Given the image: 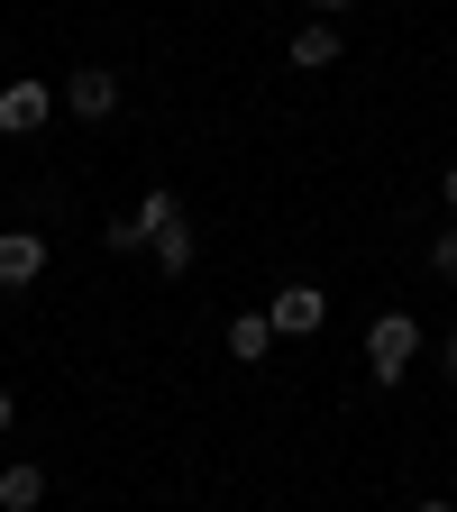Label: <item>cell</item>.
Returning a JSON list of instances; mask_svg holds the SVG:
<instances>
[{
  "label": "cell",
  "instance_id": "obj_7",
  "mask_svg": "<svg viewBox=\"0 0 457 512\" xmlns=\"http://www.w3.org/2000/svg\"><path fill=\"white\" fill-rule=\"evenodd\" d=\"M293 64H302V74H330V64H339V28L330 19H302L293 28Z\"/></svg>",
  "mask_w": 457,
  "mask_h": 512
},
{
  "label": "cell",
  "instance_id": "obj_3",
  "mask_svg": "<svg viewBox=\"0 0 457 512\" xmlns=\"http://www.w3.org/2000/svg\"><path fill=\"white\" fill-rule=\"evenodd\" d=\"M266 320H275V339H311L320 320H330V293H311V284H284V293L266 302Z\"/></svg>",
  "mask_w": 457,
  "mask_h": 512
},
{
  "label": "cell",
  "instance_id": "obj_4",
  "mask_svg": "<svg viewBox=\"0 0 457 512\" xmlns=\"http://www.w3.org/2000/svg\"><path fill=\"white\" fill-rule=\"evenodd\" d=\"M55 110H74V119H110V110H119V74H101V64H83V74H64Z\"/></svg>",
  "mask_w": 457,
  "mask_h": 512
},
{
  "label": "cell",
  "instance_id": "obj_11",
  "mask_svg": "<svg viewBox=\"0 0 457 512\" xmlns=\"http://www.w3.org/2000/svg\"><path fill=\"white\" fill-rule=\"evenodd\" d=\"M430 266H439V275H448V284H457V220H448V229H439V238H430Z\"/></svg>",
  "mask_w": 457,
  "mask_h": 512
},
{
  "label": "cell",
  "instance_id": "obj_1",
  "mask_svg": "<svg viewBox=\"0 0 457 512\" xmlns=\"http://www.w3.org/2000/svg\"><path fill=\"white\" fill-rule=\"evenodd\" d=\"M412 357H421V320H412V311H375V320H366V375L394 394V384L412 375Z\"/></svg>",
  "mask_w": 457,
  "mask_h": 512
},
{
  "label": "cell",
  "instance_id": "obj_10",
  "mask_svg": "<svg viewBox=\"0 0 457 512\" xmlns=\"http://www.w3.org/2000/svg\"><path fill=\"white\" fill-rule=\"evenodd\" d=\"M101 238H110V247H119V256H138V247H147V220H138V211H128V220H110V229H101Z\"/></svg>",
  "mask_w": 457,
  "mask_h": 512
},
{
  "label": "cell",
  "instance_id": "obj_12",
  "mask_svg": "<svg viewBox=\"0 0 457 512\" xmlns=\"http://www.w3.org/2000/svg\"><path fill=\"white\" fill-rule=\"evenodd\" d=\"M0 430H19V394H10V384H0Z\"/></svg>",
  "mask_w": 457,
  "mask_h": 512
},
{
  "label": "cell",
  "instance_id": "obj_6",
  "mask_svg": "<svg viewBox=\"0 0 457 512\" xmlns=\"http://www.w3.org/2000/svg\"><path fill=\"white\" fill-rule=\"evenodd\" d=\"M37 275H46V238H37V229H0V284L19 293V284H37Z\"/></svg>",
  "mask_w": 457,
  "mask_h": 512
},
{
  "label": "cell",
  "instance_id": "obj_9",
  "mask_svg": "<svg viewBox=\"0 0 457 512\" xmlns=\"http://www.w3.org/2000/svg\"><path fill=\"white\" fill-rule=\"evenodd\" d=\"M266 348H275V320H266V311H238V320H229V357H238V366H256Z\"/></svg>",
  "mask_w": 457,
  "mask_h": 512
},
{
  "label": "cell",
  "instance_id": "obj_15",
  "mask_svg": "<svg viewBox=\"0 0 457 512\" xmlns=\"http://www.w3.org/2000/svg\"><path fill=\"white\" fill-rule=\"evenodd\" d=\"M439 366H448V384H457V330H448V348H439Z\"/></svg>",
  "mask_w": 457,
  "mask_h": 512
},
{
  "label": "cell",
  "instance_id": "obj_5",
  "mask_svg": "<svg viewBox=\"0 0 457 512\" xmlns=\"http://www.w3.org/2000/svg\"><path fill=\"white\" fill-rule=\"evenodd\" d=\"M46 119H55V92H46V83L19 74L10 92H0V128H10V138H28V128H46Z\"/></svg>",
  "mask_w": 457,
  "mask_h": 512
},
{
  "label": "cell",
  "instance_id": "obj_16",
  "mask_svg": "<svg viewBox=\"0 0 457 512\" xmlns=\"http://www.w3.org/2000/svg\"><path fill=\"white\" fill-rule=\"evenodd\" d=\"M412 512H457V503H439V494H430V503H412Z\"/></svg>",
  "mask_w": 457,
  "mask_h": 512
},
{
  "label": "cell",
  "instance_id": "obj_13",
  "mask_svg": "<svg viewBox=\"0 0 457 512\" xmlns=\"http://www.w3.org/2000/svg\"><path fill=\"white\" fill-rule=\"evenodd\" d=\"M339 10H357V0H311V19H339Z\"/></svg>",
  "mask_w": 457,
  "mask_h": 512
},
{
  "label": "cell",
  "instance_id": "obj_14",
  "mask_svg": "<svg viewBox=\"0 0 457 512\" xmlns=\"http://www.w3.org/2000/svg\"><path fill=\"white\" fill-rule=\"evenodd\" d=\"M439 192H448V211H457V156H448V174H439Z\"/></svg>",
  "mask_w": 457,
  "mask_h": 512
},
{
  "label": "cell",
  "instance_id": "obj_8",
  "mask_svg": "<svg viewBox=\"0 0 457 512\" xmlns=\"http://www.w3.org/2000/svg\"><path fill=\"white\" fill-rule=\"evenodd\" d=\"M37 503H46V467H28V458L0 467V512H37Z\"/></svg>",
  "mask_w": 457,
  "mask_h": 512
},
{
  "label": "cell",
  "instance_id": "obj_2",
  "mask_svg": "<svg viewBox=\"0 0 457 512\" xmlns=\"http://www.w3.org/2000/svg\"><path fill=\"white\" fill-rule=\"evenodd\" d=\"M138 220H147L156 266H165V275H192V220H183V202H174V192H147V202H138Z\"/></svg>",
  "mask_w": 457,
  "mask_h": 512
}]
</instances>
